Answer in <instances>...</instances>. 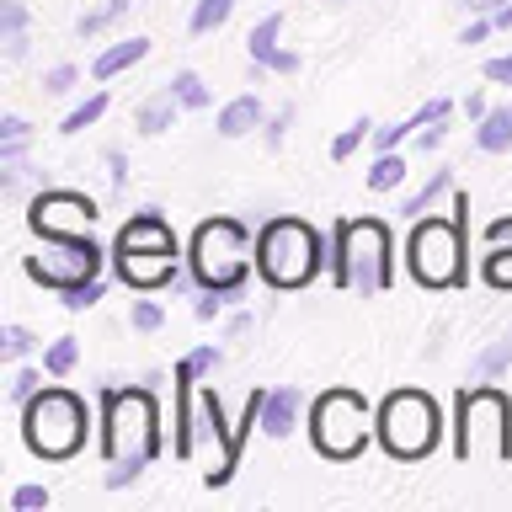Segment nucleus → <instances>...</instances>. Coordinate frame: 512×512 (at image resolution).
<instances>
[{
    "label": "nucleus",
    "mask_w": 512,
    "mask_h": 512,
    "mask_svg": "<svg viewBox=\"0 0 512 512\" xmlns=\"http://www.w3.org/2000/svg\"><path fill=\"white\" fill-rule=\"evenodd\" d=\"M102 454H107V491H123L144 475V464L160 454V406L155 395L134 390H102Z\"/></svg>",
    "instance_id": "obj_1"
},
{
    "label": "nucleus",
    "mask_w": 512,
    "mask_h": 512,
    "mask_svg": "<svg viewBox=\"0 0 512 512\" xmlns=\"http://www.w3.org/2000/svg\"><path fill=\"white\" fill-rule=\"evenodd\" d=\"M331 283L347 288V294H390L395 283V240L390 224L374 214H352L336 224L331 235Z\"/></svg>",
    "instance_id": "obj_2"
},
{
    "label": "nucleus",
    "mask_w": 512,
    "mask_h": 512,
    "mask_svg": "<svg viewBox=\"0 0 512 512\" xmlns=\"http://www.w3.org/2000/svg\"><path fill=\"white\" fill-rule=\"evenodd\" d=\"M464 224H470V198L454 187V214H422L411 219L406 235V267L411 278L443 294V288L464 283Z\"/></svg>",
    "instance_id": "obj_3"
},
{
    "label": "nucleus",
    "mask_w": 512,
    "mask_h": 512,
    "mask_svg": "<svg viewBox=\"0 0 512 512\" xmlns=\"http://www.w3.org/2000/svg\"><path fill=\"white\" fill-rule=\"evenodd\" d=\"M187 267L198 288H214V294L235 299L240 288L251 283V267H256V240L240 219L219 214V219H203L192 230V246H187Z\"/></svg>",
    "instance_id": "obj_4"
},
{
    "label": "nucleus",
    "mask_w": 512,
    "mask_h": 512,
    "mask_svg": "<svg viewBox=\"0 0 512 512\" xmlns=\"http://www.w3.org/2000/svg\"><path fill=\"white\" fill-rule=\"evenodd\" d=\"M91 438V406L86 395L64 390V384H43L22 406V443L38 459H75Z\"/></svg>",
    "instance_id": "obj_5"
},
{
    "label": "nucleus",
    "mask_w": 512,
    "mask_h": 512,
    "mask_svg": "<svg viewBox=\"0 0 512 512\" xmlns=\"http://www.w3.org/2000/svg\"><path fill=\"white\" fill-rule=\"evenodd\" d=\"M320 267H326V246H320L315 224H304L294 214H272L256 230V272L272 288H283V294L310 288L320 278Z\"/></svg>",
    "instance_id": "obj_6"
},
{
    "label": "nucleus",
    "mask_w": 512,
    "mask_h": 512,
    "mask_svg": "<svg viewBox=\"0 0 512 512\" xmlns=\"http://www.w3.org/2000/svg\"><path fill=\"white\" fill-rule=\"evenodd\" d=\"M454 459H512V400L496 384H464L454 395Z\"/></svg>",
    "instance_id": "obj_7"
},
{
    "label": "nucleus",
    "mask_w": 512,
    "mask_h": 512,
    "mask_svg": "<svg viewBox=\"0 0 512 512\" xmlns=\"http://www.w3.org/2000/svg\"><path fill=\"white\" fill-rule=\"evenodd\" d=\"M374 438L384 443V454L400 459V464H416L427 459L443 438V416H438V400L427 390H390L379 400V422H374Z\"/></svg>",
    "instance_id": "obj_8"
},
{
    "label": "nucleus",
    "mask_w": 512,
    "mask_h": 512,
    "mask_svg": "<svg viewBox=\"0 0 512 512\" xmlns=\"http://www.w3.org/2000/svg\"><path fill=\"white\" fill-rule=\"evenodd\" d=\"M310 438L326 459H358L374 427H368V400L358 390H326L310 406Z\"/></svg>",
    "instance_id": "obj_9"
},
{
    "label": "nucleus",
    "mask_w": 512,
    "mask_h": 512,
    "mask_svg": "<svg viewBox=\"0 0 512 512\" xmlns=\"http://www.w3.org/2000/svg\"><path fill=\"white\" fill-rule=\"evenodd\" d=\"M22 272L43 288H70V283H86V278H102V246L91 235H48L43 251L22 256Z\"/></svg>",
    "instance_id": "obj_10"
},
{
    "label": "nucleus",
    "mask_w": 512,
    "mask_h": 512,
    "mask_svg": "<svg viewBox=\"0 0 512 512\" xmlns=\"http://www.w3.org/2000/svg\"><path fill=\"white\" fill-rule=\"evenodd\" d=\"M96 219H102L96 198H86V192H75V187H48L27 203V230L38 240H48V235H91Z\"/></svg>",
    "instance_id": "obj_11"
},
{
    "label": "nucleus",
    "mask_w": 512,
    "mask_h": 512,
    "mask_svg": "<svg viewBox=\"0 0 512 512\" xmlns=\"http://www.w3.org/2000/svg\"><path fill=\"white\" fill-rule=\"evenodd\" d=\"M198 368L187 358L171 368V454L176 459H192L198 448Z\"/></svg>",
    "instance_id": "obj_12"
},
{
    "label": "nucleus",
    "mask_w": 512,
    "mask_h": 512,
    "mask_svg": "<svg viewBox=\"0 0 512 512\" xmlns=\"http://www.w3.org/2000/svg\"><path fill=\"white\" fill-rule=\"evenodd\" d=\"M176 267H182V256H176V251H112V272H118V283L139 288V294L166 288Z\"/></svg>",
    "instance_id": "obj_13"
},
{
    "label": "nucleus",
    "mask_w": 512,
    "mask_h": 512,
    "mask_svg": "<svg viewBox=\"0 0 512 512\" xmlns=\"http://www.w3.org/2000/svg\"><path fill=\"white\" fill-rule=\"evenodd\" d=\"M112 251H176V235H171V224L160 208H139L134 219H123Z\"/></svg>",
    "instance_id": "obj_14"
},
{
    "label": "nucleus",
    "mask_w": 512,
    "mask_h": 512,
    "mask_svg": "<svg viewBox=\"0 0 512 512\" xmlns=\"http://www.w3.org/2000/svg\"><path fill=\"white\" fill-rule=\"evenodd\" d=\"M267 123V107H262V96H230V102L219 107V118H214V128H219V139H246V134H256V128Z\"/></svg>",
    "instance_id": "obj_15"
},
{
    "label": "nucleus",
    "mask_w": 512,
    "mask_h": 512,
    "mask_svg": "<svg viewBox=\"0 0 512 512\" xmlns=\"http://www.w3.org/2000/svg\"><path fill=\"white\" fill-rule=\"evenodd\" d=\"M139 59H150V38H118L91 59V80H118L123 70H134Z\"/></svg>",
    "instance_id": "obj_16"
},
{
    "label": "nucleus",
    "mask_w": 512,
    "mask_h": 512,
    "mask_svg": "<svg viewBox=\"0 0 512 512\" xmlns=\"http://www.w3.org/2000/svg\"><path fill=\"white\" fill-rule=\"evenodd\" d=\"M176 112H182V102H176V91L171 86H160V91H150L144 102L134 107V128L144 139H155V134H166V128L176 123Z\"/></svg>",
    "instance_id": "obj_17"
},
{
    "label": "nucleus",
    "mask_w": 512,
    "mask_h": 512,
    "mask_svg": "<svg viewBox=\"0 0 512 512\" xmlns=\"http://www.w3.org/2000/svg\"><path fill=\"white\" fill-rule=\"evenodd\" d=\"M299 411H304V395L299 390H267L262 432H267V438H288V432L299 427Z\"/></svg>",
    "instance_id": "obj_18"
},
{
    "label": "nucleus",
    "mask_w": 512,
    "mask_h": 512,
    "mask_svg": "<svg viewBox=\"0 0 512 512\" xmlns=\"http://www.w3.org/2000/svg\"><path fill=\"white\" fill-rule=\"evenodd\" d=\"M512 368V331H502L491 347H480L470 358V384H496Z\"/></svg>",
    "instance_id": "obj_19"
},
{
    "label": "nucleus",
    "mask_w": 512,
    "mask_h": 512,
    "mask_svg": "<svg viewBox=\"0 0 512 512\" xmlns=\"http://www.w3.org/2000/svg\"><path fill=\"white\" fill-rule=\"evenodd\" d=\"M128 11H134V0H96V6L75 22V32H80L86 43H96V38H107L118 22H128Z\"/></svg>",
    "instance_id": "obj_20"
},
{
    "label": "nucleus",
    "mask_w": 512,
    "mask_h": 512,
    "mask_svg": "<svg viewBox=\"0 0 512 512\" xmlns=\"http://www.w3.org/2000/svg\"><path fill=\"white\" fill-rule=\"evenodd\" d=\"M443 192H454V166L427 171V182L416 187L411 198H400V214H406V219H422V214H432V203H438Z\"/></svg>",
    "instance_id": "obj_21"
},
{
    "label": "nucleus",
    "mask_w": 512,
    "mask_h": 512,
    "mask_svg": "<svg viewBox=\"0 0 512 512\" xmlns=\"http://www.w3.org/2000/svg\"><path fill=\"white\" fill-rule=\"evenodd\" d=\"M475 150H486V155L512 150V102L507 107H491L486 118L475 123Z\"/></svg>",
    "instance_id": "obj_22"
},
{
    "label": "nucleus",
    "mask_w": 512,
    "mask_h": 512,
    "mask_svg": "<svg viewBox=\"0 0 512 512\" xmlns=\"http://www.w3.org/2000/svg\"><path fill=\"white\" fill-rule=\"evenodd\" d=\"M0 43H6V59H27V6L22 0H0Z\"/></svg>",
    "instance_id": "obj_23"
},
{
    "label": "nucleus",
    "mask_w": 512,
    "mask_h": 512,
    "mask_svg": "<svg viewBox=\"0 0 512 512\" xmlns=\"http://www.w3.org/2000/svg\"><path fill=\"white\" fill-rule=\"evenodd\" d=\"M278 38H283V11H267L262 22H256V27L246 32V54H251L256 64H267V59H272V54H278V48H283Z\"/></svg>",
    "instance_id": "obj_24"
},
{
    "label": "nucleus",
    "mask_w": 512,
    "mask_h": 512,
    "mask_svg": "<svg viewBox=\"0 0 512 512\" xmlns=\"http://www.w3.org/2000/svg\"><path fill=\"white\" fill-rule=\"evenodd\" d=\"M75 363H80V342H75V336H54V342L43 347V374L48 379H70Z\"/></svg>",
    "instance_id": "obj_25"
},
{
    "label": "nucleus",
    "mask_w": 512,
    "mask_h": 512,
    "mask_svg": "<svg viewBox=\"0 0 512 512\" xmlns=\"http://www.w3.org/2000/svg\"><path fill=\"white\" fill-rule=\"evenodd\" d=\"M235 16V0H198V6H192V38H214V32L224 27Z\"/></svg>",
    "instance_id": "obj_26"
},
{
    "label": "nucleus",
    "mask_w": 512,
    "mask_h": 512,
    "mask_svg": "<svg viewBox=\"0 0 512 512\" xmlns=\"http://www.w3.org/2000/svg\"><path fill=\"white\" fill-rule=\"evenodd\" d=\"M166 86L176 91V102H182V112H203L208 107V86H203V75L198 70H176Z\"/></svg>",
    "instance_id": "obj_27"
},
{
    "label": "nucleus",
    "mask_w": 512,
    "mask_h": 512,
    "mask_svg": "<svg viewBox=\"0 0 512 512\" xmlns=\"http://www.w3.org/2000/svg\"><path fill=\"white\" fill-rule=\"evenodd\" d=\"M400 182H406V160H400L395 150H390V155H374V171H368V192H395Z\"/></svg>",
    "instance_id": "obj_28"
},
{
    "label": "nucleus",
    "mask_w": 512,
    "mask_h": 512,
    "mask_svg": "<svg viewBox=\"0 0 512 512\" xmlns=\"http://www.w3.org/2000/svg\"><path fill=\"white\" fill-rule=\"evenodd\" d=\"M102 118H107V91H91L86 102H80L70 118H64L59 134H86V128H91V123H102Z\"/></svg>",
    "instance_id": "obj_29"
},
{
    "label": "nucleus",
    "mask_w": 512,
    "mask_h": 512,
    "mask_svg": "<svg viewBox=\"0 0 512 512\" xmlns=\"http://www.w3.org/2000/svg\"><path fill=\"white\" fill-rule=\"evenodd\" d=\"M107 299V283L102 278H86V283H70V288H59V304L64 310H91V304H102Z\"/></svg>",
    "instance_id": "obj_30"
},
{
    "label": "nucleus",
    "mask_w": 512,
    "mask_h": 512,
    "mask_svg": "<svg viewBox=\"0 0 512 512\" xmlns=\"http://www.w3.org/2000/svg\"><path fill=\"white\" fill-rule=\"evenodd\" d=\"M368 134H374V123H368V118H358V123H347L342 134L331 139V160H336V166H342V160H352V155H358L363 144H368Z\"/></svg>",
    "instance_id": "obj_31"
},
{
    "label": "nucleus",
    "mask_w": 512,
    "mask_h": 512,
    "mask_svg": "<svg viewBox=\"0 0 512 512\" xmlns=\"http://www.w3.org/2000/svg\"><path fill=\"white\" fill-rule=\"evenodd\" d=\"M128 326H134L139 336H155L160 326H166V310H160L155 299H134L128 304Z\"/></svg>",
    "instance_id": "obj_32"
},
{
    "label": "nucleus",
    "mask_w": 512,
    "mask_h": 512,
    "mask_svg": "<svg viewBox=\"0 0 512 512\" xmlns=\"http://www.w3.org/2000/svg\"><path fill=\"white\" fill-rule=\"evenodd\" d=\"M32 347H38V336H32L27 326H0V358L6 363H22Z\"/></svg>",
    "instance_id": "obj_33"
},
{
    "label": "nucleus",
    "mask_w": 512,
    "mask_h": 512,
    "mask_svg": "<svg viewBox=\"0 0 512 512\" xmlns=\"http://www.w3.org/2000/svg\"><path fill=\"white\" fill-rule=\"evenodd\" d=\"M480 278H486L491 288H512V246L486 251V262H480Z\"/></svg>",
    "instance_id": "obj_34"
},
{
    "label": "nucleus",
    "mask_w": 512,
    "mask_h": 512,
    "mask_svg": "<svg viewBox=\"0 0 512 512\" xmlns=\"http://www.w3.org/2000/svg\"><path fill=\"white\" fill-rule=\"evenodd\" d=\"M406 134H416V118H411V123H384V128L374 123V134H368V144H374V155H390V150H395V144L406 139Z\"/></svg>",
    "instance_id": "obj_35"
},
{
    "label": "nucleus",
    "mask_w": 512,
    "mask_h": 512,
    "mask_svg": "<svg viewBox=\"0 0 512 512\" xmlns=\"http://www.w3.org/2000/svg\"><path fill=\"white\" fill-rule=\"evenodd\" d=\"M43 390V374H38V368H16V374H11V406H27V400L32 395H38Z\"/></svg>",
    "instance_id": "obj_36"
},
{
    "label": "nucleus",
    "mask_w": 512,
    "mask_h": 512,
    "mask_svg": "<svg viewBox=\"0 0 512 512\" xmlns=\"http://www.w3.org/2000/svg\"><path fill=\"white\" fill-rule=\"evenodd\" d=\"M48 502H54L48 486H16L11 491V512H48Z\"/></svg>",
    "instance_id": "obj_37"
},
{
    "label": "nucleus",
    "mask_w": 512,
    "mask_h": 512,
    "mask_svg": "<svg viewBox=\"0 0 512 512\" xmlns=\"http://www.w3.org/2000/svg\"><path fill=\"white\" fill-rule=\"evenodd\" d=\"M75 86H80L75 64H54V70H43V91L48 96H64V91H75Z\"/></svg>",
    "instance_id": "obj_38"
},
{
    "label": "nucleus",
    "mask_w": 512,
    "mask_h": 512,
    "mask_svg": "<svg viewBox=\"0 0 512 512\" xmlns=\"http://www.w3.org/2000/svg\"><path fill=\"white\" fill-rule=\"evenodd\" d=\"M288 128H294V107H278L272 118L262 123V139H267V150H278V144L288 139Z\"/></svg>",
    "instance_id": "obj_39"
},
{
    "label": "nucleus",
    "mask_w": 512,
    "mask_h": 512,
    "mask_svg": "<svg viewBox=\"0 0 512 512\" xmlns=\"http://www.w3.org/2000/svg\"><path fill=\"white\" fill-rule=\"evenodd\" d=\"M0 144H32V123L6 112V118H0Z\"/></svg>",
    "instance_id": "obj_40"
},
{
    "label": "nucleus",
    "mask_w": 512,
    "mask_h": 512,
    "mask_svg": "<svg viewBox=\"0 0 512 512\" xmlns=\"http://www.w3.org/2000/svg\"><path fill=\"white\" fill-rule=\"evenodd\" d=\"M102 160H107V182H112V192H123V187H128V155L118 150V144H112Z\"/></svg>",
    "instance_id": "obj_41"
},
{
    "label": "nucleus",
    "mask_w": 512,
    "mask_h": 512,
    "mask_svg": "<svg viewBox=\"0 0 512 512\" xmlns=\"http://www.w3.org/2000/svg\"><path fill=\"white\" fill-rule=\"evenodd\" d=\"M187 363L198 368V374H214V368L224 363V352H219L214 342H203V347H192V352H187Z\"/></svg>",
    "instance_id": "obj_42"
},
{
    "label": "nucleus",
    "mask_w": 512,
    "mask_h": 512,
    "mask_svg": "<svg viewBox=\"0 0 512 512\" xmlns=\"http://www.w3.org/2000/svg\"><path fill=\"white\" fill-rule=\"evenodd\" d=\"M192 315H198V320H219V315H224V294H214V288H198Z\"/></svg>",
    "instance_id": "obj_43"
},
{
    "label": "nucleus",
    "mask_w": 512,
    "mask_h": 512,
    "mask_svg": "<svg viewBox=\"0 0 512 512\" xmlns=\"http://www.w3.org/2000/svg\"><path fill=\"white\" fill-rule=\"evenodd\" d=\"M486 80H491V86H512V54L486 59Z\"/></svg>",
    "instance_id": "obj_44"
},
{
    "label": "nucleus",
    "mask_w": 512,
    "mask_h": 512,
    "mask_svg": "<svg viewBox=\"0 0 512 512\" xmlns=\"http://www.w3.org/2000/svg\"><path fill=\"white\" fill-rule=\"evenodd\" d=\"M299 64H304V59L294 54V48H278V54L267 59V70H272V75H299Z\"/></svg>",
    "instance_id": "obj_45"
},
{
    "label": "nucleus",
    "mask_w": 512,
    "mask_h": 512,
    "mask_svg": "<svg viewBox=\"0 0 512 512\" xmlns=\"http://www.w3.org/2000/svg\"><path fill=\"white\" fill-rule=\"evenodd\" d=\"M486 32H496V22H491V16H475V22L459 32V43H464V48H475V43H486Z\"/></svg>",
    "instance_id": "obj_46"
},
{
    "label": "nucleus",
    "mask_w": 512,
    "mask_h": 512,
    "mask_svg": "<svg viewBox=\"0 0 512 512\" xmlns=\"http://www.w3.org/2000/svg\"><path fill=\"white\" fill-rule=\"evenodd\" d=\"M502 246H512V219L486 224V251H502Z\"/></svg>",
    "instance_id": "obj_47"
},
{
    "label": "nucleus",
    "mask_w": 512,
    "mask_h": 512,
    "mask_svg": "<svg viewBox=\"0 0 512 512\" xmlns=\"http://www.w3.org/2000/svg\"><path fill=\"white\" fill-rule=\"evenodd\" d=\"M443 134H448V123H427V128H416V150H438V144H443Z\"/></svg>",
    "instance_id": "obj_48"
},
{
    "label": "nucleus",
    "mask_w": 512,
    "mask_h": 512,
    "mask_svg": "<svg viewBox=\"0 0 512 512\" xmlns=\"http://www.w3.org/2000/svg\"><path fill=\"white\" fill-rule=\"evenodd\" d=\"M486 96H480V91H470V96H464V118H470V123H480V118H486Z\"/></svg>",
    "instance_id": "obj_49"
},
{
    "label": "nucleus",
    "mask_w": 512,
    "mask_h": 512,
    "mask_svg": "<svg viewBox=\"0 0 512 512\" xmlns=\"http://www.w3.org/2000/svg\"><path fill=\"white\" fill-rule=\"evenodd\" d=\"M491 22H496V32H512V0H502V6L491 11Z\"/></svg>",
    "instance_id": "obj_50"
},
{
    "label": "nucleus",
    "mask_w": 512,
    "mask_h": 512,
    "mask_svg": "<svg viewBox=\"0 0 512 512\" xmlns=\"http://www.w3.org/2000/svg\"><path fill=\"white\" fill-rule=\"evenodd\" d=\"M459 6H464V11H475V16H491L496 6H502V0H459Z\"/></svg>",
    "instance_id": "obj_51"
},
{
    "label": "nucleus",
    "mask_w": 512,
    "mask_h": 512,
    "mask_svg": "<svg viewBox=\"0 0 512 512\" xmlns=\"http://www.w3.org/2000/svg\"><path fill=\"white\" fill-rule=\"evenodd\" d=\"M251 326H256V320H251V315H235V320H230V326H224V331H230V336H246Z\"/></svg>",
    "instance_id": "obj_52"
},
{
    "label": "nucleus",
    "mask_w": 512,
    "mask_h": 512,
    "mask_svg": "<svg viewBox=\"0 0 512 512\" xmlns=\"http://www.w3.org/2000/svg\"><path fill=\"white\" fill-rule=\"evenodd\" d=\"M326 6H342V0H326Z\"/></svg>",
    "instance_id": "obj_53"
}]
</instances>
